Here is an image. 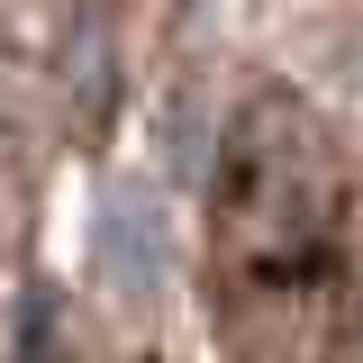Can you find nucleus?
<instances>
[{
  "label": "nucleus",
  "mask_w": 363,
  "mask_h": 363,
  "mask_svg": "<svg viewBox=\"0 0 363 363\" xmlns=\"http://www.w3.org/2000/svg\"><path fill=\"white\" fill-rule=\"evenodd\" d=\"M91 264H100V281L118 300H155L173 281V218H164V200L136 191V182L100 191V209H91Z\"/></svg>",
  "instance_id": "1"
}]
</instances>
